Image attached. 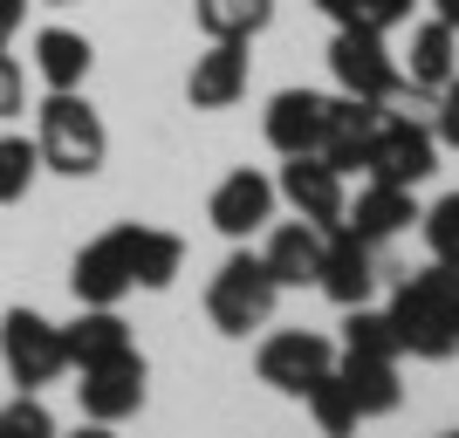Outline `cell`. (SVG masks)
<instances>
[{
	"label": "cell",
	"instance_id": "10",
	"mask_svg": "<svg viewBox=\"0 0 459 438\" xmlns=\"http://www.w3.org/2000/svg\"><path fill=\"white\" fill-rule=\"evenodd\" d=\"M76 404H82V418L96 425H124L144 411V356H110V363H90L76 383Z\"/></svg>",
	"mask_w": 459,
	"mask_h": 438
},
{
	"label": "cell",
	"instance_id": "30",
	"mask_svg": "<svg viewBox=\"0 0 459 438\" xmlns=\"http://www.w3.org/2000/svg\"><path fill=\"white\" fill-rule=\"evenodd\" d=\"M439 137H446V144L459 151V76L439 90Z\"/></svg>",
	"mask_w": 459,
	"mask_h": 438
},
{
	"label": "cell",
	"instance_id": "14",
	"mask_svg": "<svg viewBox=\"0 0 459 438\" xmlns=\"http://www.w3.org/2000/svg\"><path fill=\"white\" fill-rule=\"evenodd\" d=\"M384 124V103H364V96H329V131H323V151L336 172H364L370 158V137Z\"/></svg>",
	"mask_w": 459,
	"mask_h": 438
},
{
	"label": "cell",
	"instance_id": "1",
	"mask_svg": "<svg viewBox=\"0 0 459 438\" xmlns=\"http://www.w3.org/2000/svg\"><path fill=\"white\" fill-rule=\"evenodd\" d=\"M384 315L398 329V349H411V356H425V363L459 356V267L432 261V267H419V274H404Z\"/></svg>",
	"mask_w": 459,
	"mask_h": 438
},
{
	"label": "cell",
	"instance_id": "7",
	"mask_svg": "<svg viewBox=\"0 0 459 438\" xmlns=\"http://www.w3.org/2000/svg\"><path fill=\"white\" fill-rule=\"evenodd\" d=\"M329 76L343 82V96H364V103H391L404 90V69L391 62L384 35H364V28H336L329 41Z\"/></svg>",
	"mask_w": 459,
	"mask_h": 438
},
{
	"label": "cell",
	"instance_id": "18",
	"mask_svg": "<svg viewBox=\"0 0 459 438\" xmlns=\"http://www.w3.org/2000/svg\"><path fill=\"white\" fill-rule=\"evenodd\" d=\"M62 349H69V363H76V370L110 363V356H131V322H124L117 308H82L76 322L62 329Z\"/></svg>",
	"mask_w": 459,
	"mask_h": 438
},
{
	"label": "cell",
	"instance_id": "24",
	"mask_svg": "<svg viewBox=\"0 0 459 438\" xmlns=\"http://www.w3.org/2000/svg\"><path fill=\"white\" fill-rule=\"evenodd\" d=\"M186 267V240L165 227H137V288H172Z\"/></svg>",
	"mask_w": 459,
	"mask_h": 438
},
{
	"label": "cell",
	"instance_id": "23",
	"mask_svg": "<svg viewBox=\"0 0 459 438\" xmlns=\"http://www.w3.org/2000/svg\"><path fill=\"white\" fill-rule=\"evenodd\" d=\"M343 356H364V363H398V329H391V315H377V308H343Z\"/></svg>",
	"mask_w": 459,
	"mask_h": 438
},
{
	"label": "cell",
	"instance_id": "16",
	"mask_svg": "<svg viewBox=\"0 0 459 438\" xmlns=\"http://www.w3.org/2000/svg\"><path fill=\"white\" fill-rule=\"evenodd\" d=\"M411 219H419L411 185H384V178H370V185L357 192V206H343V233H357V240H370V247L398 240Z\"/></svg>",
	"mask_w": 459,
	"mask_h": 438
},
{
	"label": "cell",
	"instance_id": "8",
	"mask_svg": "<svg viewBox=\"0 0 459 438\" xmlns=\"http://www.w3.org/2000/svg\"><path fill=\"white\" fill-rule=\"evenodd\" d=\"M432 165H439V137L425 131V124H411V116L384 110L377 137H370L364 172L384 178V185H425V178H432Z\"/></svg>",
	"mask_w": 459,
	"mask_h": 438
},
{
	"label": "cell",
	"instance_id": "9",
	"mask_svg": "<svg viewBox=\"0 0 459 438\" xmlns=\"http://www.w3.org/2000/svg\"><path fill=\"white\" fill-rule=\"evenodd\" d=\"M274 192H281L288 206L302 212L308 227H323V233H336L343 227V172L329 165V158H316V151H302V158H288L281 165V178H274Z\"/></svg>",
	"mask_w": 459,
	"mask_h": 438
},
{
	"label": "cell",
	"instance_id": "25",
	"mask_svg": "<svg viewBox=\"0 0 459 438\" xmlns=\"http://www.w3.org/2000/svg\"><path fill=\"white\" fill-rule=\"evenodd\" d=\"M308 411H316V425H323V438H357V425H364V411H357V398H350V383L329 370L316 391H308Z\"/></svg>",
	"mask_w": 459,
	"mask_h": 438
},
{
	"label": "cell",
	"instance_id": "2",
	"mask_svg": "<svg viewBox=\"0 0 459 438\" xmlns=\"http://www.w3.org/2000/svg\"><path fill=\"white\" fill-rule=\"evenodd\" d=\"M35 151H41L48 172L90 178V172H103L110 131H103V116L82 103V90H48V103L35 110Z\"/></svg>",
	"mask_w": 459,
	"mask_h": 438
},
{
	"label": "cell",
	"instance_id": "6",
	"mask_svg": "<svg viewBox=\"0 0 459 438\" xmlns=\"http://www.w3.org/2000/svg\"><path fill=\"white\" fill-rule=\"evenodd\" d=\"M254 370H261V383H274L281 398H308V391L336 370V343H329V336H316V329H281V336H268V343H261Z\"/></svg>",
	"mask_w": 459,
	"mask_h": 438
},
{
	"label": "cell",
	"instance_id": "5",
	"mask_svg": "<svg viewBox=\"0 0 459 438\" xmlns=\"http://www.w3.org/2000/svg\"><path fill=\"white\" fill-rule=\"evenodd\" d=\"M82 308H117L137 288V227H110L96 233L90 247L76 253V274H69Z\"/></svg>",
	"mask_w": 459,
	"mask_h": 438
},
{
	"label": "cell",
	"instance_id": "15",
	"mask_svg": "<svg viewBox=\"0 0 459 438\" xmlns=\"http://www.w3.org/2000/svg\"><path fill=\"white\" fill-rule=\"evenodd\" d=\"M323 131H329V96L316 90H281L268 103V144L281 158H302V151H323Z\"/></svg>",
	"mask_w": 459,
	"mask_h": 438
},
{
	"label": "cell",
	"instance_id": "11",
	"mask_svg": "<svg viewBox=\"0 0 459 438\" xmlns=\"http://www.w3.org/2000/svg\"><path fill=\"white\" fill-rule=\"evenodd\" d=\"M274 199H281V192H274V178H261V172H247V165H240V172H227L220 185H212L206 219L227 233V240H254V233L274 219Z\"/></svg>",
	"mask_w": 459,
	"mask_h": 438
},
{
	"label": "cell",
	"instance_id": "28",
	"mask_svg": "<svg viewBox=\"0 0 459 438\" xmlns=\"http://www.w3.org/2000/svg\"><path fill=\"white\" fill-rule=\"evenodd\" d=\"M425 219V247H432V261L459 267V192H446L432 212H419Z\"/></svg>",
	"mask_w": 459,
	"mask_h": 438
},
{
	"label": "cell",
	"instance_id": "33",
	"mask_svg": "<svg viewBox=\"0 0 459 438\" xmlns=\"http://www.w3.org/2000/svg\"><path fill=\"white\" fill-rule=\"evenodd\" d=\"M432 7H439V21H446V28H459V0H432Z\"/></svg>",
	"mask_w": 459,
	"mask_h": 438
},
{
	"label": "cell",
	"instance_id": "34",
	"mask_svg": "<svg viewBox=\"0 0 459 438\" xmlns=\"http://www.w3.org/2000/svg\"><path fill=\"white\" fill-rule=\"evenodd\" d=\"M48 7H69V0H48Z\"/></svg>",
	"mask_w": 459,
	"mask_h": 438
},
{
	"label": "cell",
	"instance_id": "17",
	"mask_svg": "<svg viewBox=\"0 0 459 438\" xmlns=\"http://www.w3.org/2000/svg\"><path fill=\"white\" fill-rule=\"evenodd\" d=\"M323 227H308V219H288V227L268 233V247H261V267L274 274V288H308L316 281V267H323Z\"/></svg>",
	"mask_w": 459,
	"mask_h": 438
},
{
	"label": "cell",
	"instance_id": "29",
	"mask_svg": "<svg viewBox=\"0 0 459 438\" xmlns=\"http://www.w3.org/2000/svg\"><path fill=\"white\" fill-rule=\"evenodd\" d=\"M21 103H28V76H21V62L0 48V116H14Z\"/></svg>",
	"mask_w": 459,
	"mask_h": 438
},
{
	"label": "cell",
	"instance_id": "26",
	"mask_svg": "<svg viewBox=\"0 0 459 438\" xmlns=\"http://www.w3.org/2000/svg\"><path fill=\"white\" fill-rule=\"evenodd\" d=\"M35 172H41L35 137H0V206H21L35 192Z\"/></svg>",
	"mask_w": 459,
	"mask_h": 438
},
{
	"label": "cell",
	"instance_id": "35",
	"mask_svg": "<svg viewBox=\"0 0 459 438\" xmlns=\"http://www.w3.org/2000/svg\"><path fill=\"white\" fill-rule=\"evenodd\" d=\"M439 438H459V432H439Z\"/></svg>",
	"mask_w": 459,
	"mask_h": 438
},
{
	"label": "cell",
	"instance_id": "31",
	"mask_svg": "<svg viewBox=\"0 0 459 438\" xmlns=\"http://www.w3.org/2000/svg\"><path fill=\"white\" fill-rule=\"evenodd\" d=\"M21 21H28V0H0V48L21 35Z\"/></svg>",
	"mask_w": 459,
	"mask_h": 438
},
{
	"label": "cell",
	"instance_id": "12",
	"mask_svg": "<svg viewBox=\"0 0 459 438\" xmlns=\"http://www.w3.org/2000/svg\"><path fill=\"white\" fill-rule=\"evenodd\" d=\"M370 240H357V233H329L323 240V267H316V288H323L336 308H364L370 302V288H377V261H370Z\"/></svg>",
	"mask_w": 459,
	"mask_h": 438
},
{
	"label": "cell",
	"instance_id": "19",
	"mask_svg": "<svg viewBox=\"0 0 459 438\" xmlns=\"http://www.w3.org/2000/svg\"><path fill=\"white\" fill-rule=\"evenodd\" d=\"M90 62H96V48L76 35V28H41L35 35V76L48 82V90H82Z\"/></svg>",
	"mask_w": 459,
	"mask_h": 438
},
{
	"label": "cell",
	"instance_id": "27",
	"mask_svg": "<svg viewBox=\"0 0 459 438\" xmlns=\"http://www.w3.org/2000/svg\"><path fill=\"white\" fill-rule=\"evenodd\" d=\"M0 438H62V432H56V411L35 391H21V398L0 404Z\"/></svg>",
	"mask_w": 459,
	"mask_h": 438
},
{
	"label": "cell",
	"instance_id": "13",
	"mask_svg": "<svg viewBox=\"0 0 459 438\" xmlns=\"http://www.w3.org/2000/svg\"><path fill=\"white\" fill-rule=\"evenodd\" d=\"M247 69H254L247 41H212L186 76L192 110H227V103H240V96H247Z\"/></svg>",
	"mask_w": 459,
	"mask_h": 438
},
{
	"label": "cell",
	"instance_id": "4",
	"mask_svg": "<svg viewBox=\"0 0 459 438\" xmlns=\"http://www.w3.org/2000/svg\"><path fill=\"white\" fill-rule=\"evenodd\" d=\"M0 363H7V377L21 391H41V383H56L69 370V349H62V329L35 308H7L0 315Z\"/></svg>",
	"mask_w": 459,
	"mask_h": 438
},
{
	"label": "cell",
	"instance_id": "20",
	"mask_svg": "<svg viewBox=\"0 0 459 438\" xmlns=\"http://www.w3.org/2000/svg\"><path fill=\"white\" fill-rule=\"evenodd\" d=\"M459 28H446V21H425L419 35H411V69H404V82H411V90H425V96H439L446 82L459 76L453 62H459Z\"/></svg>",
	"mask_w": 459,
	"mask_h": 438
},
{
	"label": "cell",
	"instance_id": "22",
	"mask_svg": "<svg viewBox=\"0 0 459 438\" xmlns=\"http://www.w3.org/2000/svg\"><path fill=\"white\" fill-rule=\"evenodd\" d=\"M192 21L206 41H254L274 21V0H192Z\"/></svg>",
	"mask_w": 459,
	"mask_h": 438
},
{
	"label": "cell",
	"instance_id": "21",
	"mask_svg": "<svg viewBox=\"0 0 459 438\" xmlns=\"http://www.w3.org/2000/svg\"><path fill=\"white\" fill-rule=\"evenodd\" d=\"M336 377L350 383V398L364 418H391L404 404V383H398V363H364V356H343L336 363Z\"/></svg>",
	"mask_w": 459,
	"mask_h": 438
},
{
	"label": "cell",
	"instance_id": "3",
	"mask_svg": "<svg viewBox=\"0 0 459 438\" xmlns=\"http://www.w3.org/2000/svg\"><path fill=\"white\" fill-rule=\"evenodd\" d=\"M274 302H281V288H274V274L261 267V253L220 261V274H212V288H206V315H212L220 336H254V329H268Z\"/></svg>",
	"mask_w": 459,
	"mask_h": 438
},
{
	"label": "cell",
	"instance_id": "32",
	"mask_svg": "<svg viewBox=\"0 0 459 438\" xmlns=\"http://www.w3.org/2000/svg\"><path fill=\"white\" fill-rule=\"evenodd\" d=\"M69 438H117V425H96V418H82V425H76Z\"/></svg>",
	"mask_w": 459,
	"mask_h": 438
}]
</instances>
